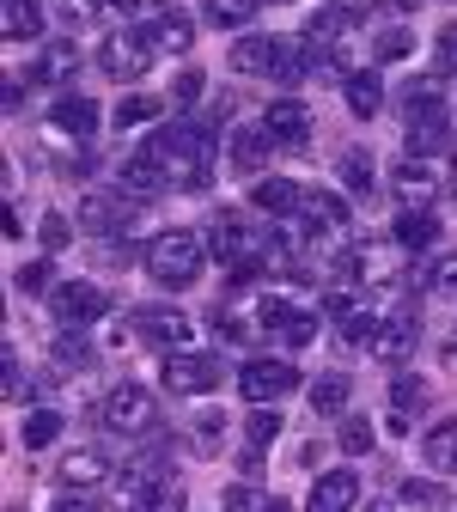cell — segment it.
I'll list each match as a JSON object with an SVG mask.
<instances>
[{"label":"cell","instance_id":"34","mask_svg":"<svg viewBox=\"0 0 457 512\" xmlns=\"http://www.w3.org/2000/svg\"><path fill=\"white\" fill-rule=\"evenodd\" d=\"M336 439H342V452H348V458H366V452H372V421H366V415H348Z\"/></svg>","mask_w":457,"mask_h":512},{"label":"cell","instance_id":"40","mask_svg":"<svg viewBox=\"0 0 457 512\" xmlns=\"http://www.w3.org/2000/svg\"><path fill=\"white\" fill-rule=\"evenodd\" d=\"M13 281H19L25 293H55V281H49V263H25Z\"/></svg>","mask_w":457,"mask_h":512},{"label":"cell","instance_id":"37","mask_svg":"<svg viewBox=\"0 0 457 512\" xmlns=\"http://www.w3.org/2000/svg\"><path fill=\"white\" fill-rule=\"evenodd\" d=\"M372 49H378V61H403V55H409V49H415V37H409V31H403V25H390V31H384V37H378V43H372Z\"/></svg>","mask_w":457,"mask_h":512},{"label":"cell","instance_id":"21","mask_svg":"<svg viewBox=\"0 0 457 512\" xmlns=\"http://www.w3.org/2000/svg\"><path fill=\"white\" fill-rule=\"evenodd\" d=\"M299 202H305V183H293V177L256 183V208H269V214H299Z\"/></svg>","mask_w":457,"mask_h":512},{"label":"cell","instance_id":"22","mask_svg":"<svg viewBox=\"0 0 457 512\" xmlns=\"http://www.w3.org/2000/svg\"><path fill=\"white\" fill-rule=\"evenodd\" d=\"M433 238H439V214L433 208H409L397 220V244L403 250H433Z\"/></svg>","mask_w":457,"mask_h":512},{"label":"cell","instance_id":"45","mask_svg":"<svg viewBox=\"0 0 457 512\" xmlns=\"http://www.w3.org/2000/svg\"><path fill=\"white\" fill-rule=\"evenodd\" d=\"M49 512H98V500H92V494H61Z\"/></svg>","mask_w":457,"mask_h":512},{"label":"cell","instance_id":"36","mask_svg":"<svg viewBox=\"0 0 457 512\" xmlns=\"http://www.w3.org/2000/svg\"><path fill=\"white\" fill-rule=\"evenodd\" d=\"M37 238H43V250H68V244H74V226L61 220V214H43V220H37Z\"/></svg>","mask_w":457,"mask_h":512},{"label":"cell","instance_id":"28","mask_svg":"<svg viewBox=\"0 0 457 512\" xmlns=\"http://www.w3.org/2000/svg\"><path fill=\"white\" fill-rule=\"evenodd\" d=\"M244 439H250V452H269V445L281 439V409H250Z\"/></svg>","mask_w":457,"mask_h":512},{"label":"cell","instance_id":"3","mask_svg":"<svg viewBox=\"0 0 457 512\" xmlns=\"http://www.w3.org/2000/svg\"><path fill=\"white\" fill-rule=\"evenodd\" d=\"M299 232L311 244H330V250H348V202L336 196V189H305V202H299Z\"/></svg>","mask_w":457,"mask_h":512},{"label":"cell","instance_id":"9","mask_svg":"<svg viewBox=\"0 0 457 512\" xmlns=\"http://www.w3.org/2000/svg\"><path fill=\"white\" fill-rule=\"evenodd\" d=\"M49 311L61 317V330H80V324H98V317L110 311V293L92 287V281H61L49 293Z\"/></svg>","mask_w":457,"mask_h":512},{"label":"cell","instance_id":"5","mask_svg":"<svg viewBox=\"0 0 457 512\" xmlns=\"http://www.w3.org/2000/svg\"><path fill=\"white\" fill-rule=\"evenodd\" d=\"M293 384H299V366H293V360H275V354L238 366V391H244L256 409H275V403L293 391Z\"/></svg>","mask_w":457,"mask_h":512},{"label":"cell","instance_id":"29","mask_svg":"<svg viewBox=\"0 0 457 512\" xmlns=\"http://www.w3.org/2000/svg\"><path fill=\"white\" fill-rule=\"evenodd\" d=\"M55 433H61V415H55V409H31L19 439L31 445V452H43V445H55Z\"/></svg>","mask_w":457,"mask_h":512},{"label":"cell","instance_id":"4","mask_svg":"<svg viewBox=\"0 0 457 512\" xmlns=\"http://www.w3.org/2000/svg\"><path fill=\"white\" fill-rule=\"evenodd\" d=\"M153 55H159V43H153L147 31H116V37L98 43V68L128 86V80H141V74L153 68Z\"/></svg>","mask_w":457,"mask_h":512},{"label":"cell","instance_id":"41","mask_svg":"<svg viewBox=\"0 0 457 512\" xmlns=\"http://www.w3.org/2000/svg\"><path fill=\"white\" fill-rule=\"evenodd\" d=\"M390 403H397V409H415V403H421V378H409V372H403L397 384H390Z\"/></svg>","mask_w":457,"mask_h":512},{"label":"cell","instance_id":"46","mask_svg":"<svg viewBox=\"0 0 457 512\" xmlns=\"http://www.w3.org/2000/svg\"><path fill=\"white\" fill-rule=\"evenodd\" d=\"M330 13H342V19H366V13H372V0H330Z\"/></svg>","mask_w":457,"mask_h":512},{"label":"cell","instance_id":"11","mask_svg":"<svg viewBox=\"0 0 457 512\" xmlns=\"http://www.w3.org/2000/svg\"><path fill=\"white\" fill-rule=\"evenodd\" d=\"M98 104L86 98V92H61L55 104H49V128H61V135H74V141H92L98 135Z\"/></svg>","mask_w":457,"mask_h":512},{"label":"cell","instance_id":"31","mask_svg":"<svg viewBox=\"0 0 457 512\" xmlns=\"http://www.w3.org/2000/svg\"><path fill=\"white\" fill-rule=\"evenodd\" d=\"M275 336H281L287 348H311V342H317V317H311V311H287Z\"/></svg>","mask_w":457,"mask_h":512},{"label":"cell","instance_id":"48","mask_svg":"<svg viewBox=\"0 0 457 512\" xmlns=\"http://www.w3.org/2000/svg\"><path fill=\"white\" fill-rule=\"evenodd\" d=\"M439 354H445V366H457V330H451V336L439 342Z\"/></svg>","mask_w":457,"mask_h":512},{"label":"cell","instance_id":"20","mask_svg":"<svg viewBox=\"0 0 457 512\" xmlns=\"http://www.w3.org/2000/svg\"><path fill=\"white\" fill-rule=\"evenodd\" d=\"M226 427H232V421H226L220 409H202V415L189 421V452H195V458H220V452H226Z\"/></svg>","mask_w":457,"mask_h":512},{"label":"cell","instance_id":"35","mask_svg":"<svg viewBox=\"0 0 457 512\" xmlns=\"http://www.w3.org/2000/svg\"><path fill=\"white\" fill-rule=\"evenodd\" d=\"M269 506H275V500L256 488V482H232V488H226V512H269Z\"/></svg>","mask_w":457,"mask_h":512},{"label":"cell","instance_id":"47","mask_svg":"<svg viewBox=\"0 0 457 512\" xmlns=\"http://www.w3.org/2000/svg\"><path fill=\"white\" fill-rule=\"evenodd\" d=\"M457 61V31H439V68H451Z\"/></svg>","mask_w":457,"mask_h":512},{"label":"cell","instance_id":"14","mask_svg":"<svg viewBox=\"0 0 457 512\" xmlns=\"http://www.w3.org/2000/svg\"><path fill=\"white\" fill-rule=\"evenodd\" d=\"M80 214L98 232H122V226H135V196H128V189H92Z\"/></svg>","mask_w":457,"mask_h":512},{"label":"cell","instance_id":"26","mask_svg":"<svg viewBox=\"0 0 457 512\" xmlns=\"http://www.w3.org/2000/svg\"><path fill=\"white\" fill-rule=\"evenodd\" d=\"M378 104H384V80H378L372 68L348 74V110H354V116H378Z\"/></svg>","mask_w":457,"mask_h":512},{"label":"cell","instance_id":"25","mask_svg":"<svg viewBox=\"0 0 457 512\" xmlns=\"http://www.w3.org/2000/svg\"><path fill=\"white\" fill-rule=\"evenodd\" d=\"M49 360H55L61 372H92V342H86L80 330H61L55 348H49Z\"/></svg>","mask_w":457,"mask_h":512},{"label":"cell","instance_id":"42","mask_svg":"<svg viewBox=\"0 0 457 512\" xmlns=\"http://www.w3.org/2000/svg\"><path fill=\"white\" fill-rule=\"evenodd\" d=\"M342 177H348V189H360V196H378V189H372V171H366V159H348V165H342Z\"/></svg>","mask_w":457,"mask_h":512},{"label":"cell","instance_id":"27","mask_svg":"<svg viewBox=\"0 0 457 512\" xmlns=\"http://www.w3.org/2000/svg\"><path fill=\"white\" fill-rule=\"evenodd\" d=\"M311 409H317V415H342V409H348V378H342V372H323V378L311 384Z\"/></svg>","mask_w":457,"mask_h":512},{"label":"cell","instance_id":"24","mask_svg":"<svg viewBox=\"0 0 457 512\" xmlns=\"http://www.w3.org/2000/svg\"><path fill=\"white\" fill-rule=\"evenodd\" d=\"M427 464L433 470H457V415H445L439 427H427Z\"/></svg>","mask_w":457,"mask_h":512},{"label":"cell","instance_id":"2","mask_svg":"<svg viewBox=\"0 0 457 512\" xmlns=\"http://www.w3.org/2000/svg\"><path fill=\"white\" fill-rule=\"evenodd\" d=\"M202 263H208V238H202V232L171 226V232L147 238V275H153L159 287H189L195 275H202Z\"/></svg>","mask_w":457,"mask_h":512},{"label":"cell","instance_id":"44","mask_svg":"<svg viewBox=\"0 0 457 512\" xmlns=\"http://www.w3.org/2000/svg\"><path fill=\"white\" fill-rule=\"evenodd\" d=\"M403 500H409V506H439V482H409Z\"/></svg>","mask_w":457,"mask_h":512},{"label":"cell","instance_id":"19","mask_svg":"<svg viewBox=\"0 0 457 512\" xmlns=\"http://www.w3.org/2000/svg\"><path fill=\"white\" fill-rule=\"evenodd\" d=\"M415 317H384V324H378V342H372V354L378 360H390V366H397V360H409L415 354Z\"/></svg>","mask_w":457,"mask_h":512},{"label":"cell","instance_id":"51","mask_svg":"<svg viewBox=\"0 0 457 512\" xmlns=\"http://www.w3.org/2000/svg\"><path fill=\"white\" fill-rule=\"evenodd\" d=\"M451 189H457V159H451Z\"/></svg>","mask_w":457,"mask_h":512},{"label":"cell","instance_id":"30","mask_svg":"<svg viewBox=\"0 0 457 512\" xmlns=\"http://www.w3.org/2000/svg\"><path fill=\"white\" fill-rule=\"evenodd\" d=\"M159 110H165L159 98H147V92H128V98L116 104V116H110V122H116V128H135V122H153Z\"/></svg>","mask_w":457,"mask_h":512},{"label":"cell","instance_id":"49","mask_svg":"<svg viewBox=\"0 0 457 512\" xmlns=\"http://www.w3.org/2000/svg\"><path fill=\"white\" fill-rule=\"evenodd\" d=\"M366 512H390V506H384V500H372V506H366Z\"/></svg>","mask_w":457,"mask_h":512},{"label":"cell","instance_id":"16","mask_svg":"<svg viewBox=\"0 0 457 512\" xmlns=\"http://www.w3.org/2000/svg\"><path fill=\"white\" fill-rule=\"evenodd\" d=\"M281 68V37H238L232 43V74H275Z\"/></svg>","mask_w":457,"mask_h":512},{"label":"cell","instance_id":"32","mask_svg":"<svg viewBox=\"0 0 457 512\" xmlns=\"http://www.w3.org/2000/svg\"><path fill=\"white\" fill-rule=\"evenodd\" d=\"M263 0H208V25H220V31H232V25H244Z\"/></svg>","mask_w":457,"mask_h":512},{"label":"cell","instance_id":"6","mask_svg":"<svg viewBox=\"0 0 457 512\" xmlns=\"http://www.w3.org/2000/svg\"><path fill=\"white\" fill-rule=\"evenodd\" d=\"M104 421L116 427V433H153L159 427V415H153V391L147 384H135V378H122V384H110V397H104Z\"/></svg>","mask_w":457,"mask_h":512},{"label":"cell","instance_id":"23","mask_svg":"<svg viewBox=\"0 0 457 512\" xmlns=\"http://www.w3.org/2000/svg\"><path fill=\"white\" fill-rule=\"evenodd\" d=\"M0 31H7L13 43H31L43 31V7L37 0H7V13H0Z\"/></svg>","mask_w":457,"mask_h":512},{"label":"cell","instance_id":"7","mask_svg":"<svg viewBox=\"0 0 457 512\" xmlns=\"http://www.w3.org/2000/svg\"><path fill=\"white\" fill-rule=\"evenodd\" d=\"M128 336L147 342V348H165V354H183L189 348V317L177 305H141L128 317Z\"/></svg>","mask_w":457,"mask_h":512},{"label":"cell","instance_id":"1","mask_svg":"<svg viewBox=\"0 0 457 512\" xmlns=\"http://www.w3.org/2000/svg\"><path fill=\"white\" fill-rule=\"evenodd\" d=\"M141 159L159 171L165 189H208V177H214V135L208 128H189V122H171L141 147Z\"/></svg>","mask_w":457,"mask_h":512},{"label":"cell","instance_id":"33","mask_svg":"<svg viewBox=\"0 0 457 512\" xmlns=\"http://www.w3.org/2000/svg\"><path fill=\"white\" fill-rule=\"evenodd\" d=\"M153 43H159V49H171V55H183V49L195 43V25H189L183 13H171V19H165V25L153 31Z\"/></svg>","mask_w":457,"mask_h":512},{"label":"cell","instance_id":"13","mask_svg":"<svg viewBox=\"0 0 457 512\" xmlns=\"http://www.w3.org/2000/svg\"><path fill=\"white\" fill-rule=\"evenodd\" d=\"M80 61H86V49L68 43V37H61V43H43L37 61H31V80H37V86H68V80L80 74Z\"/></svg>","mask_w":457,"mask_h":512},{"label":"cell","instance_id":"8","mask_svg":"<svg viewBox=\"0 0 457 512\" xmlns=\"http://www.w3.org/2000/svg\"><path fill=\"white\" fill-rule=\"evenodd\" d=\"M165 384L177 397H202V391H220L226 384V360L220 354H165Z\"/></svg>","mask_w":457,"mask_h":512},{"label":"cell","instance_id":"43","mask_svg":"<svg viewBox=\"0 0 457 512\" xmlns=\"http://www.w3.org/2000/svg\"><path fill=\"white\" fill-rule=\"evenodd\" d=\"M427 287H439V293H451V299H457V256H445V263L427 275Z\"/></svg>","mask_w":457,"mask_h":512},{"label":"cell","instance_id":"38","mask_svg":"<svg viewBox=\"0 0 457 512\" xmlns=\"http://www.w3.org/2000/svg\"><path fill=\"white\" fill-rule=\"evenodd\" d=\"M116 7V0H61V13H68L74 25H86V19H104Z\"/></svg>","mask_w":457,"mask_h":512},{"label":"cell","instance_id":"18","mask_svg":"<svg viewBox=\"0 0 457 512\" xmlns=\"http://www.w3.org/2000/svg\"><path fill=\"white\" fill-rule=\"evenodd\" d=\"M390 189H397L409 208H427V196L439 189V171H433V165H421V159H409V165L390 171Z\"/></svg>","mask_w":457,"mask_h":512},{"label":"cell","instance_id":"39","mask_svg":"<svg viewBox=\"0 0 457 512\" xmlns=\"http://www.w3.org/2000/svg\"><path fill=\"white\" fill-rule=\"evenodd\" d=\"M195 98H202V74L183 68V74H177V86H171V104H177V110H189Z\"/></svg>","mask_w":457,"mask_h":512},{"label":"cell","instance_id":"17","mask_svg":"<svg viewBox=\"0 0 457 512\" xmlns=\"http://www.w3.org/2000/svg\"><path fill=\"white\" fill-rule=\"evenodd\" d=\"M226 153H232V171H250V177H256V171L269 165L275 141H269V128L256 122V128H238V135H232V147H226Z\"/></svg>","mask_w":457,"mask_h":512},{"label":"cell","instance_id":"50","mask_svg":"<svg viewBox=\"0 0 457 512\" xmlns=\"http://www.w3.org/2000/svg\"><path fill=\"white\" fill-rule=\"evenodd\" d=\"M269 512H293V506H287V500H275V506H269Z\"/></svg>","mask_w":457,"mask_h":512},{"label":"cell","instance_id":"15","mask_svg":"<svg viewBox=\"0 0 457 512\" xmlns=\"http://www.w3.org/2000/svg\"><path fill=\"white\" fill-rule=\"evenodd\" d=\"M354 500H360V476L354 470H330V476L311 482L305 512H354Z\"/></svg>","mask_w":457,"mask_h":512},{"label":"cell","instance_id":"10","mask_svg":"<svg viewBox=\"0 0 457 512\" xmlns=\"http://www.w3.org/2000/svg\"><path fill=\"white\" fill-rule=\"evenodd\" d=\"M104 476H110V464L92 445H74V452H61V464H55V482L68 494H92V488H104Z\"/></svg>","mask_w":457,"mask_h":512},{"label":"cell","instance_id":"12","mask_svg":"<svg viewBox=\"0 0 457 512\" xmlns=\"http://www.w3.org/2000/svg\"><path fill=\"white\" fill-rule=\"evenodd\" d=\"M263 128H269L275 147H311V116H305L299 98H275V104L263 110Z\"/></svg>","mask_w":457,"mask_h":512}]
</instances>
